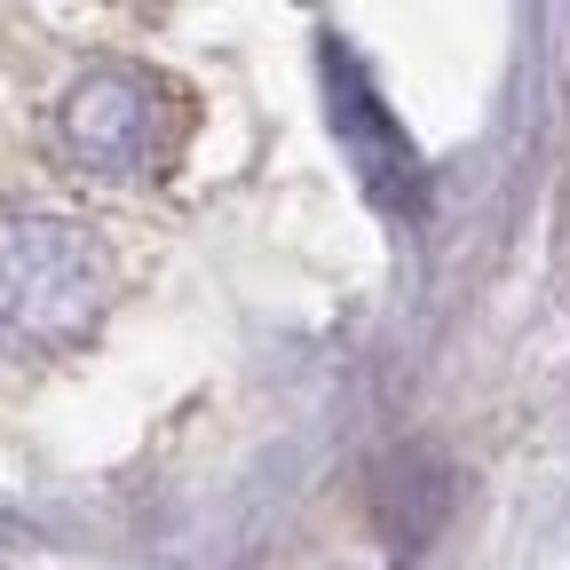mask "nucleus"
I'll return each instance as SVG.
<instances>
[{
    "label": "nucleus",
    "instance_id": "f257e3e1",
    "mask_svg": "<svg viewBox=\"0 0 570 570\" xmlns=\"http://www.w3.org/2000/svg\"><path fill=\"white\" fill-rule=\"evenodd\" d=\"M104 302L111 262L71 214L0 206V348L63 356L104 325Z\"/></svg>",
    "mask_w": 570,
    "mask_h": 570
},
{
    "label": "nucleus",
    "instance_id": "f03ea898",
    "mask_svg": "<svg viewBox=\"0 0 570 570\" xmlns=\"http://www.w3.org/2000/svg\"><path fill=\"white\" fill-rule=\"evenodd\" d=\"M159 119H167V96L151 71L135 63H96L63 88L56 104V142L80 175H151L159 159Z\"/></svg>",
    "mask_w": 570,
    "mask_h": 570
},
{
    "label": "nucleus",
    "instance_id": "7ed1b4c3",
    "mask_svg": "<svg viewBox=\"0 0 570 570\" xmlns=\"http://www.w3.org/2000/svg\"><path fill=\"white\" fill-rule=\"evenodd\" d=\"M325 96H333V135H341L356 183H365V198L389 206V214H420L428 167H420V151H412L404 119L389 111V96L373 88L365 56H356L341 32H325Z\"/></svg>",
    "mask_w": 570,
    "mask_h": 570
},
{
    "label": "nucleus",
    "instance_id": "20e7f679",
    "mask_svg": "<svg viewBox=\"0 0 570 570\" xmlns=\"http://www.w3.org/2000/svg\"><path fill=\"white\" fill-rule=\"evenodd\" d=\"M452 499H460V475H452V460H444V452H428V444L389 452V460L373 468V483H365L373 531H381L396 554H412V547L436 539V531H444V515H452Z\"/></svg>",
    "mask_w": 570,
    "mask_h": 570
}]
</instances>
